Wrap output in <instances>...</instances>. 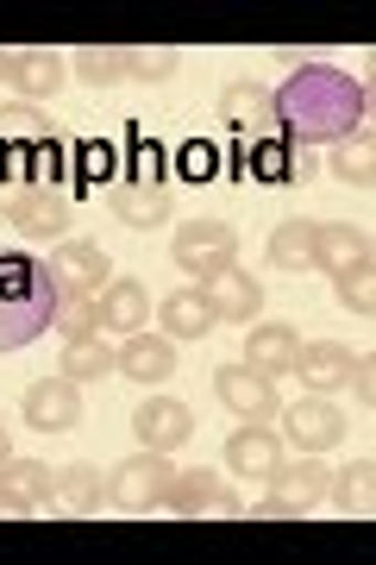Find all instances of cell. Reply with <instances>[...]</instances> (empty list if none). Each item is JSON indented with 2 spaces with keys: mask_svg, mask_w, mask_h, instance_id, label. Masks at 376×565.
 <instances>
[{
  "mask_svg": "<svg viewBox=\"0 0 376 565\" xmlns=\"http://www.w3.org/2000/svg\"><path fill=\"white\" fill-rule=\"evenodd\" d=\"M270 107H277L282 139L296 145V151H308V145H339V139H352V132H364L370 95L345 70L301 63V70H289V82H282L277 95H270Z\"/></svg>",
  "mask_w": 376,
  "mask_h": 565,
  "instance_id": "1",
  "label": "cell"
},
{
  "mask_svg": "<svg viewBox=\"0 0 376 565\" xmlns=\"http://www.w3.org/2000/svg\"><path fill=\"white\" fill-rule=\"evenodd\" d=\"M57 315V277L32 252H0V352H20Z\"/></svg>",
  "mask_w": 376,
  "mask_h": 565,
  "instance_id": "2",
  "label": "cell"
},
{
  "mask_svg": "<svg viewBox=\"0 0 376 565\" xmlns=\"http://www.w3.org/2000/svg\"><path fill=\"white\" fill-rule=\"evenodd\" d=\"M158 515H182V522H238L245 503L233 497V484H226L219 471L195 465V471H176V478H170Z\"/></svg>",
  "mask_w": 376,
  "mask_h": 565,
  "instance_id": "3",
  "label": "cell"
},
{
  "mask_svg": "<svg viewBox=\"0 0 376 565\" xmlns=\"http://www.w3.org/2000/svg\"><path fill=\"white\" fill-rule=\"evenodd\" d=\"M170 478H176L170 452H144L139 446L132 459H119L114 471H107V503H114L119 515H158Z\"/></svg>",
  "mask_w": 376,
  "mask_h": 565,
  "instance_id": "4",
  "label": "cell"
},
{
  "mask_svg": "<svg viewBox=\"0 0 376 565\" xmlns=\"http://www.w3.org/2000/svg\"><path fill=\"white\" fill-rule=\"evenodd\" d=\"M170 258H176V270H189L195 282H214L219 270L238 264V233L226 221H189L176 239H170Z\"/></svg>",
  "mask_w": 376,
  "mask_h": 565,
  "instance_id": "5",
  "label": "cell"
},
{
  "mask_svg": "<svg viewBox=\"0 0 376 565\" xmlns=\"http://www.w3.org/2000/svg\"><path fill=\"white\" fill-rule=\"evenodd\" d=\"M132 434H139L144 452H176V446L195 440V415L176 396H144L139 415H132Z\"/></svg>",
  "mask_w": 376,
  "mask_h": 565,
  "instance_id": "6",
  "label": "cell"
},
{
  "mask_svg": "<svg viewBox=\"0 0 376 565\" xmlns=\"http://www.w3.org/2000/svg\"><path fill=\"white\" fill-rule=\"evenodd\" d=\"M277 415H282V440H296L301 452H326V446L345 440V415L326 396H301L296 408H277Z\"/></svg>",
  "mask_w": 376,
  "mask_h": 565,
  "instance_id": "7",
  "label": "cell"
},
{
  "mask_svg": "<svg viewBox=\"0 0 376 565\" xmlns=\"http://www.w3.org/2000/svg\"><path fill=\"white\" fill-rule=\"evenodd\" d=\"M82 422V390L69 377H39V384L25 390V427L32 434H69Z\"/></svg>",
  "mask_w": 376,
  "mask_h": 565,
  "instance_id": "8",
  "label": "cell"
},
{
  "mask_svg": "<svg viewBox=\"0 0 376 565\" xmlns=\"http://www.w3.org/2000/svg\"><path fill=\"white\" fill-rule=\"evenodd\" d=\"M214 390H219V403L233 408L238 422H270L277 415V384L270 377H258L251 364H219L214 371Z\"/></svg>",
  "mask_w": 376,
  "mask_h": 565,
  "instance_id": "9",
  "label": "cell"
},
{
  "mask_svg": "<svg viewBox=\"0 0 376 565\" xmlns=\"http://www.w3.org/2000/svg\"><path fill=\"white\" fill-rule=\"evenodd\" d=\"M219 120L233 126L238 139H282L277 132V107H270V95H264L258 82H226L219 88Z\"/></svg>",
  "mask_w": 376,
  "mask_h": 565,
  "instance_id": "10",
  "label": "cell"
},
{
  "mask_svg": "<svg viewBox=\"0 0 376 565\" xmlns=\"http://www.w3.org/2000/svg\"><path fill=\"white\" fill-rule=\"evenodd\" d=\"M201 296H207V308H214V321H233V327H251L264 308V282L251 277V270H219L214 282H201Z\"/></svg>",
  "mask_w": 376,
  "mask_h": 565,
  "instance_id": "11",
  "label": "cell"
},
{
  "mask_svg": "<svg viewBox=\"0 0 376 565\" xmlns=\"http://www.w3.org/2000/svg\"><path fill=\"white\" fill-rule=\"evenodd\" d=\"M100 503H107V478H100L95 465H63L57 478H51V515H63V522L100 515Z\"/></svg>",
  "mask_w": 376,
  "mask_h": 565,
  "instance_id": "12",
  "label": "cell"
},
{
  "mask_svg": "<svg viewBox=\"0 0 376 565\" xmlns=\"http://www.w3.org/2000/svg\"><path fill=\"white\" fill-rule=\"evenodd\" d=\"M0 82H13V88H20V102L39 107L44 95H57V88H63V57H57V51H7Z\"/></svg>",
  "mask_w": 376,
  "mask_h": 565,
  "instance_id": "13",
  "label": "cell"
},
{
  "mask_svg": "<svg viewBox=\"0 0 376 565\" xmlns=\"http://www.w3.org/2000/svg\"><path fill=\"white\" fill-rule=\"evenodd\" d=\"M114 371H126L132 384H163L170 371H176V345L163 340V333H126V345L114 352Z\"/></svg>",
  "mask_w": 376,
  "mask_h": 565,
  "instance_id": "14",
  "label": "cell"
},
{
  "mask_svg": "<svg viewBox=\"0 0 376 565\" xmlns=\"http://www.w3.org/2000/svg\"><path fill=\"white\" fill-rule=\"evenodd\" d=\"M314 264L326 270V277L370 264V233H364V226H352V221H320L314 226Z\"/></svg>",
  "mask_w": 376,
  "mask_h": 565,
  "instance_id": "15",
  "label": "cell"
},
{
  "mask_svg": "<svg viewBox=\"0 0 376 565\" xmlns=\"http://www.w3.org/2000/svg\"><path fill=\"white\" fill-rule=\"evenodd\" d=\"M0 214L20 233H69V195H57V189H20L0 202Z\"/></svg>",
  "mask_w": 376,
  "mask_h": 565,
  "instance_id": "16",
  "label": "cell"
},
{
  "mask_svg": "<svg viewBox=\"0 0 376 565\" xmlns=\"http://www.w3.org/2000/svg\"><path fill=\"white\" fill-rule=\"evenodd\" d=\"M226 465L238 478H270L282 465V434H270L264 422H245L238 434H226Z\"/></svg>",
  "mask_w": 376,
  "mask_h": 565,
  "instance_id": "17",
  "label": "cell"
},
{
  "mask_svg": "<svg viewBox=\"0 0 376 565\" xmlns=\"http://www.w3.org/2000/svg\"><path fill=\"white\" fill-rule=\"evenodd\" d=\"M51 277H57V289H107V252L100 245H88V239H63L57 252H51Z\"/></svg>",
  "mask_w": 376,
  "mask_h": 565,
  "instance_id": "18",
  "label": "cell"
},
{
  "mask_svg": "<svg viewBox=\"0 0 376 565\" xmlns=\"http://www.w3.org/2000/svg\"><path fill=\"white\" fill-rule=\"evenodd\" d=\"M289 371H296L314 396H333V390H345V377H352V352L333 345V340H314V345H301V352H296Z\"/></svg>",
  "mask_w": 376,
  "mask_h": 565,
  "instance_id": "19",
  "label": "cell"
},
{
  "mask_svg": "<svg viewBox=\"0 0 376 565\" xmlns=\"http://www.w3.org/2000/svg\"><path fill=\"white\" fill-rule=\"evenodd\" d=\"M301 340H296V327H282V321H264L245 333V364L258 371V377H289V364H296Z\"/></svg>",
  "mask_w": 376,
  "mask_h": 565,
  "instance_id": "20",
  "label": "cell"
},
{
  "mask_svg": "<svg viewBox=\"0 0 376 565\" xmlns=\"http://www.w3.org/2000/svg\"><path fill=\"white\" fill-rule=\"evenodd\" d=\"M144 321H151V296H144V282L107 277V289H100V327H107V333H139Z\"/></svg>",
  "mask_w": 376,
  "mask_h": 565,
  "instance_id": "21",
  "label": "cell"
},
{
  "mask_svg": "<svg viewBox=\"0 0 376 565\" xmlns=\"http://www.w3.org/2000/svg\"><path fill=\"white\" fill-rule=\"evenodd\" d=\"M158 321H163V340H207V333L219 327L201 289H176V296H163Z\"/></svg>",
  "mask_w": 376,
  "mask_h": 565,
  "instance_id": "22",
  "label": "cell"
},
{
  "mask_svg": "<svg viewBox=\"0 0 376 565\" xmlns=\"http://www.w3.org/2000/svg\"><path fill=\"white\" fill-rule=\"evenodd\" d=\"M107 207H114L126 226H163L170 221V189H139V182H114L107 189Z\"/></svg>",
  "mask_w": 376,
  "mask_h": 565,
  "instance_id": "23",
  "label": "cell"
},
{
  "mask_svg": "<svg viewBox=\"0 0 376 565\" xmlns=\"http://www.w3.org/2000/svg\"><path fill=\"white\" fill-rule=\"evenodd\" d=\"M270 484H277V497H289V503H301V509H314L320 497H326V484H333V471L308 452V459H282L277 471H270Z\"/></svg>",
  "mask_w": 376,
  "mask_h": 565,
  "instance_id": "24",
  "label": "cell"
},
{
  "mask_svg": "<svg viewBox=\"0 0 376 565\" xmlns=\"http://www.w3.org/2000/svg\"><path fill=\"white\" fill-rule=\"evenodd\" d=\"M119 151H126V177H119V182H139V189H163V145L151 139L144 126H126Z\"/></svg>",
  "mask_w": 376,
  "mask_h": 565,
  "instance_id": "25",
  "label": "cell"
},
{
  "mask_svg": "<svg viewBox=\"0 0 376 565\" xmlns=\"http://www.w3.org/2000/svg\"><path fill=\"white\" fill-rule=\"evenodd\" d=\"M51 465H39V459H7L0 465V484L13 490V497H25V509L32 515H51Z\"/></svg>",
  "mask_w": 376,
  "mask_h": 565,
  "instance_id": "26",
  "label": "cell"
},
{
  "mask_svg": "<svg viewBox=\"0 0 376 565\" xmlns=\"http://www.w3.org/2000/svg\"><path fill=\"white\" fill-rule=\"evenodd\" d=\"M326 497L339 503V515H370V509H376V465L370 459H352L333 484H326Z\"/></svg>",
  "mask_w": 376,
  "mask_h": 565,
  "instance_id": "27",
  "label": "cell"
},
{
  "mask_svg": "<svg viewBox=\"0 0 376 565\" xmlns=\"http://www.w3.org/2000/svg\"><path fill=\"white\" fill-rule=\"evenodd\" d=\"M245 177L270 182V189L296 182V145H289V139H251V145H245Z\"/></svg>",
  "mask_w": 376,
  "mask_h": 565,
  "instance_id": "28",
  "label": "cell"
},
{
  "mask_svg": "<svg viewBox=\"0 0 376 565\" xmlns=\"http://www.w3.org/2000/svg\"><path fill=\"white\" fill-rule=\"evenodd\" d=\"M107 371H114V352H107L100 333H69L63 340V377L69 384H88V377H107Z\"/></svg>",
  "mask_w": 376,
  "mask_h": 565,
  "instance_id": "29",
  "label": "cell"
},
{
  "mask_svg": "<svg viewBox=\"0 0 376 565\" xmlns=\"http://www.w3.org/2000/svg\"><path fill=\"white\" fill-rule=\"evenodd\" d=\"M44 139H57V126H51V114L32 102H7L0 107V145H44Z\"/></svg>",
  "mask_w": 376,
  "mask_h": 565,
  "instance_id": "30",
  "label": "cell"
},
{
  "mask_svg": "<svg viewBox=\"0 0 376 565\" xmlns=\"http://www.w3.org/2000/svg\"><path fill=\"white\" fill-rule=\"evenodd\" d=\"M76 76L88 82V88H119V82H132V51L88 44V51H76Z\"/></svg>",
  "mask_w": 376,
  "mask_h": 565,
  "instance_id": "31",
  "label": "cell"
},
{
  "mask_svg": "<svg viewBox=\"0 0 376 565\" xmlns=\"http://www.w3.org/2000/svg\"><path fill=\"white\" fill-rule=\"evenodd\" d=\"M333 177L352 182V189H370V182H376V145H370V132H352V139L333 145Z\"/></svg>",
  "mask_w": 376,
  "mask_h": 565,
  "instance_id": "32",
  "label": "cell"
},
{
  "mask_svg": "<svg viewBox=\"0 0 376 565\" xmlns=\"http://www.w3.org/2000/svg\"><path fill=\"white\" fill-rule=\"evenodd\" d=\"M314 226L320 221H282L270 233V264L277 270H301V264H314Z\"/></svg>",
  "mask_w": 376,
  "mask_h": 565,
  "instance_id": "33",
  "label": "cell"
},
{
  "mask_svg": "<svg viewBox=\"0 0 376 565\" xmlns=\"http://www.w3.org/2000/svg\"><path fill=\"white\" fill-rule=\"evenodd\" d=\"M76 182H82V189H95V182L114 189V182H119V145L114 139H82L76 145Z\"/></svg>",
  "mask_w": 376,
  "mask_h": 565,
  "instance_id": "34",
  "label": "cell"
},
{
  "mask_svg": "<svg viewBox=\"0 0 376 565\" xmlns=\"http://www.w3.org/2000/svg\"><path fill=\"white\" fill-rule=\"evenodd\" d=\"M51 327H63V333H95L100 327V296L95 289H57V315H51Z\"/></svg>",
  "mask_w": 376,
  "mask_h": 565,
  "instance_id": "35",
  "label": "cell"
},
{
  "mask_svg": "<svg viewBox=\"0 0 376 565\" xmlns=\"http://www.w3.org/2000/svg\"><path fill=\"white\" fill-rule=\"evenodd\" d=\"M333 296H339V308H352V315H376V270H370V264L339 270V277H333Z\"/></svg>",
  "mask_w": 376,
  "mask_h": 565,
  "instance_id": "36",
  "label": "cell"
},
{
  "mask_svg": "<svg viewBox=\"0 0 376 565\" xmlns=\"http://www.w3.org/2000/svg\"><path fill=\"white\" fill-rule=\"evenodd\" d=\"M176 170H182L189 182H214V177H219V145H214V139H189V145L176 151Z\"/></svg>",
  "mask_w": 376,
  "mask_h": 565,
  "instance_id": "37",
  "label": "cell"
},
{
  "mask_svg": "<svg viewBox=\"0 0 376 565\" xmlns=\"http://www.w3.org/2000/svg\"><path fill=\"white\" fill-rule=\"evenodd\" d=\"M63 163H69V151H63V139H44V145H32V189H57V182H63Z\"/></svg>",
  "mask_w": 376,
  "mask_h": 565,
  "instance_id": "38",
  "label": "cell"
},
{
  "mask_svg": "<svg viewBox=\"0 0 376 565\" xmlns=\"http://www.w3.org/2000/svg\"><path fill=\"white\" fill-rule=\"evenodd\" d=\"M176 70V51L170 44H144V51H132V82H163Z\"/></svg>",
  "mask_w": 376,
  "mask_h": 565,
  "instance_id": "39",
  "label": "cell"
},
{
  "mask_svg": "<svg viewBox=\"0 0 376 565\" xmlns=\"http://www.w3.org/2000/svg\"><path fill=\"white\" fill-rule=\"evenodd\" d=\"M345 390L357 396V408H370V403H376V364H370V359H352V377H345Z\"/></svg>",
  "mask_w": 376,
  "mask_h": 565,
  "instance_id": "40",
  "label": "cell"
},
{
  "mask_svg": "<svg viewBox=\"0 0 376 565\" xmlns=\"http://www.w3.org/2000/svg\"><path fill=\"white\" fill-rule=\"evenodd\" d=\"M251 515H258V522H301L308 509H301V503H289V497H277V490H270V497H264V503L251 509Z\"/></svg>",
  "mask_w": 376,
  "mask_h": 565,
  "instance_id": "41",
  "label": "cell"
},
{
  "mask_svg": "<svg viewBox=\"0 0 376 565\" xmlns=\"http://www.w3.org/2000/svg\"><path fill=\"white\" fill-rule=\"evenodd\" d=\"M32 509H25V497H13V490L0 484V522H25Z\"/></svg>",
  "mask_w": 376,
  "mask_h": 565,
  "instance_id": "42",
  "label": "cell"
},
{
  "mask_svg": "<svg viewBox=\"0 0 376 565\" xmlns=\"http://www.w3.org/2000/svg\"><path fill=\"white\" fill-rule=\"evenodd\" d=\"M13 459V434H7V415H0V465Z\"/></svg>",
  "mask_w": 376,
  "mask_h": 565,
  "instance_id": "43",
  "label": "cell"
},
{
  "mask_svg": "<svg viewBox=\"0 0 376 565\" xmlns=\"http://www.w3.org/2000/svg\"><path fill=\"white\" fill-rule=\"evenodd\" d=\"M0 63H7V57H0Z\"/></svg>",
  "mask_w": 376,
  "mask_h": 565,
  "instance_id": "44",
  "label": "cell"
}]
</instances>
